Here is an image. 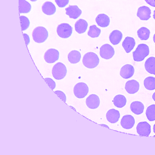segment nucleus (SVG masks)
<instances>
[{"label": "nucleus", "mask_w": 155, "mask_h": 155, "mask_svg": "<svg viewBox=\"0 0 155 155\" xmlns=\"http://www.w3.org/2000/svg\"><path fill=\"white\" fill-rule=\"evenodd\" d=\"M99 59L98 55L93 52L86 53L82 58V63L84 66L89 69L96 67L99 63Z\"/></svg>", "instance_id": "1"}, {"label": "nucleus", "mask_w": 155, "mask_h": 155, "mask_svg": "<svg viewBox=\"0 0 155 155\" xmlns=\"http://www.w3.org/2000/svg\"><path fill=\"white\" fill-rule=\"evenodd\" d=\"M150 53L148 46L144 44L138 45L135 50L133 52V58L135 61L140 62L143 60Z\"/></svg>", "instance_id": "2"}, {"label": "nucleus", "mask_w": 155, "mask_h": 155, "mask_svg": "<svg viewBox=\"0 0 155 155\" xmlns=\"http://www.w3.org/2000/svg\"><path fill=\"white\" fill-rule=\"evenodd\" d=\"M48 32L45 28L42 26H38L34 29L32 33L34 41L36 43H43L48 38Z\"/></svg>", "instance_id": "3"}, {"label": "nucleus", "mask_w": 155, "mask_h": 155, "mask_svg": "<svg viewBox=\"0 0 155 155\" xmlns=\"http://www.w3.org/2000/svg\"><path fill=\"white\" fill-rule=\"evenodd\" d=\"M67 73V69L64 64L58 62L53 66L52 70V74L55 79L60 80L64 78Z\"/></svg>", "instance_id": "4"}, {"label": "nucleus", "mask_w": 155, "mask_h": 155, "mask_svg": "<svg viewBox=\"0 0 155 155\" xmlns=\"http://www.w3.org/2000/svg\"><path fill=\"white\" fill-rule=\"evenodd\" d=\"M73 28L70 25L66 23H62L58 25L57 32L58 36L62 38H68L72 33Z\"/></svg>", "instance_id": "5"}, {"label": "nucleus", "mask_w": 155, "mask_h": 155, "mask_svg": "<svg viewBox=\"0 0 155 155\" xmlns=\"http://www.w3.org/2000/svg\"><path fill=\"white\" fill-rule=\"evenodd\" d=\"M73 91L74 94L76 97L82 99L87 95L89 88L87 85L84 82H79L74 87Z\"/></svg>", "instance_id": "6"}, {"label": "nucleus", "mask_w": 155, "mask_h": 155, "mask_svg": "<svg viewBox=\"0 0 155 155\" xmlns=\"http://www.w3.org/2000/svg\"><path fill=\"white\" fill-rule=\"evenodd\" d=\"M115 54L113 47L108 44L103 45L100 48L99 54L103 59H109L112 58Z\"/></svg>", "instance_id": "7"}, {"label": "nucleus", "mask_w": 155, "mask_h": 155, "mask_svg": "<svg viewBox=\"0 0 155 155\" xmlns=\"http://www.w3.org/2000/svg\"><path fill=\"white\" fill-rule=\"evenodd\" d=\"M59 51L54 48H50L47 50L44 54L45 61L48 64H52L59 59Z\"/></svg>", "instance_id": "8"}, {"label": "nucleus", "mask_w": 155, "mask_h": 155, "mask_svg": "<svg viewBox=\"0 0 155 155\" xmlns=\"http://www.w3.org/2000/svg\"><path fill=\"white\" fill-rule=\"evenodd\" d=\"M151 126L147 122H140L137 126V133L139 135L148 136L151 132Z\"/></svg>", "instance_id": "9"}, {"label": "nucleus", "mask_w": 155, "mask_h": 155, "mask_svg": "<svg viewBox=\"0 0 155 155\" xmlns=\"http://www.w3.org/2000/svg\"><path fill=\"white\" fill-rule=\"evenodd\" d=\"M66 14L69 18L74 19H77L82 14V11L77 5H69L65 8Z\"/></svg>", "instance_id": "10"}, {"label": "nucleus", "mask_w": 155, "mask_h": 155, "mask_svg": "<svg viewBox=\"0 0 155 155\" xmlns=\"http://www.w3.org/2000/svg\"><path fill=\"white\" fill-rule=\"evenodd\" d=\"M100 99L95 94H91L87 97L86 100L87 106L91 109H95L100 105Z\"/></svg>", "instance_id": "11"}, {"label": "nucleus", "mask_w": 155, "mask_h": 155, "mask_svg": "<svg viewBox=\"0 0 155 155\" xmlns=\"http://www.w3.org/2000/svg\"><path fill=\"white\" fill-rule=\"evenodd\" d=\"M151 9L145 6L139 7L137 12V16L141 20H148L151 18Z\"/></svg>", "instance_id": "12"}, {"label": "nucleus", "mask_w": 155, "mask_h": 155, "mask_svg": "<svg viewBox=\"0 0 155 155\" xmlns=\"http://www.w3.org/2000/svg\"><path fill=\"white\" fill-rule=\"evenodd\" d=\"M135 120L130 115H126L123 116L121 120L120 124L125 129H130L135 124Z\"/></svg>", "instance_id": "13"}, {"label": "nucleus", "mask_w": 155, "mask_h": 155, "mask_svg": "<svg viewBox=\"0 0 155 155\" xmlns=\"http://www.w3.org/2000/svg\"><path fill=\"white\" fill-rule=\"evenodd\" d=\"M139 82L136 80H132L126 82L125 88L129 94H134L139 91Z\"/></svg>", "instance_id": "14"}, {"label": "nucleus", "mask_w": 155, "mask_h": 155, "mask_svg": "<svg viewBox=\"0 0 155 155\" xmlns=\"http://www.w3.org/2000/svg\"><path fill=\"white\" fill-rule=\"evenodd\" d=\"M134 69L130 64H126L122 66L120 71V75L124 79L131 78L134 75Z\"/></svg>", "instance_id": "15"}, {"label": "nucleus", "mask_w": 155, "mask_h": 155, "mask_svg": "<svg viewBox=\"0 0 155 155\" xmlns=\"http://www.w3.org/2000/svg\"><path fill=\"white\" fill-rule=\"evenodd\" d=\"M120 116V115L119 111L114 109L109 110L106 115L107 120L111 124H114L117 122L119 120Z\"/></svg>", "instance_id": "16"}, {"label": "nucleus", "mask_w": 155, "mask_h": 155, "mask_svg": "<svg viewBox=\"0 0 155 155\" xmlns=\"http://www.w3.org/2000/svg\"><path fill=\"white\" fill-rule=\"evenodd\" d=\"M97 24L101 27L106 28L110 24V19L107 15L101 13L98 15L95 19Z\"/></svg>", "instance_id": "17"}, {"label": "nucleus", "mask_w": 155, "mask_h": 155, "mask_svg": "<svg viewBox=\"0 0 155 155\" xmlns=\"http://www.w3.org/2000/svg\"><path fill=\"white\" fill-rule=\"evenodd\" d=\"M122 37L123 35L120 31L118 30H114L110 34L109 40L112 45H116L121 42Z\"/></svg>", "instance_id": "18"}, {"label": "nucleus", "mask_w": 155, "mask_h": 155, "mask_svg": "<svg viewBox=\"0 0 155 155\" xmlns=\"http://www.w3.org/2000/svg\"><path fill=\"white\" fill-rule=\"evenodd\" d=\"M135 40L133 38L127 36L122 43V46L126 53H129L134 48L135 45Z\"/></svg>", "instance_id": "19"}, {"label": "nucleus", "mask_w": 155, "mask_h": 155, "mask_svg": "<svg viewBox=\"0 0 155 155\" xmlns=\"http://www.w3.org/2000/svg\"><path fill=\"white\" fill-rule=\"evenodd\" d=\"M42 12L48 15L54 14L56 11V8L54 5L50 1H47L43 4L42 7Z\"/></svg>", "instance_id": "20"}, {"label": "nucleus", "mask_w": 155, "mask_h": 155, "mask_svg": "<svg viewBox=\"0 0 155 155\" xmlns=\"http://www.w3.org/2000/svg\"><path fill=\"white\" fill-rule=\"evenodd\" d=\"M88 26V23L86 20L80 19L75 23V30L78 34L84 33L87 30Z\"/></svg>", "instance_id": "21"}, {"label": "nucleus", "mask_w": 155, "mask_h": 155, "mask_svg": "<svg viewBox=\"0 0 155 155\" xmlns=\"http://www.w3.org/2000/svg\"><path fill=\"white\" fill-rule=\"evenodd\" d=\"M130 109L133 113L136 115H140L143 112L144 106L141 102L133 101L130 104Z\"/></svg>", "instance_id": "22"}, {"label": "nucleus", "mask_w": 155, "mask_h": 155, "mask_svg": "<svg viewBox=\"0 0 155 155\" xmlns=\"http://www.w3.org/2000/svg\"><path fill=\"white\" fill-rule=\"evenodd\" d=\"M145 70L149 73L155 75V58L150 57L147 59L145 64Z\"/></svg>", "instance_id": "23"}, {"label": "nucleus", "mask_w": 155, "mask_h": 155, "mask_svg": "<svg viewBox=\"0 0 155 155\" xmlns=\"http://www.w3.org/2000/svg\"><path fill=\"white\" fill-rule=\"evenodd\" d=\"M81 53L76 50L71 51L68 55V60L72 64L78 63L81 60Z\"/></svg>", "instance_id": "24"}, {"label": "nucleus", "mask_w": 155, "mask_h": 155, "mask_svg": "<svg viewBox=\"0 0 155 155\" xmlns=\"http://www.w3.org/2000/svg\"><path fill=\"white\" fill-rule=\"evenodd\" d=\"M113 102L115 106L117 108H122L125 106L127 104V99L124 96L118 94L114 98Z\"/></svg>", "instance_id": "25"}, {"label": "nucleus", "mask_w": 155, "mask_h": 155, "mask_svg": "<svg viewBox=\"0 0 155 155\" xmlns=\"http://www.w3.org/2000/svg\"><path fill=\"white\" fill-rule=\"evenodd\" d=\"M19 4L20 13H28L31 11V5L26 0H19Z\"/></svg>", "instance_id": "26"}, {"label": "nucleus", "mask_w": 155, "mask_h": 155, "mask_svg": "<svg viewBox=\"0 0 155 155\" xmlns=\"http://www.w3.org/2000/svg\"><path fill=\"white\" fill-rule=\"evenodd\" d=\"M150 35V30L147 28L142 27L137 31L138 37L142 41H146L148 39Z\"/></svg>", "instance_id": "27"}, {"label": "nucleus", "mask_w": 155, "mask_h": 155, "mask_svg": "<svg viewBox=\"0 0 155 155\" xmlns=\"http://www.w3.org/2000/svg\"><path fill=\"white\" fill-rule=\"evenodd\" d=\"M144 85L145 88L149 91L155 90V78L149 76L144 80Z\"/></svg>", "instance_id": "28"}, {"label": "nucleus", "mask_w": 155, "mask_h": 155, "mask_svg": "<svg viewBox=\"0 0 155 155\" xmlns=\"http://www.w3.org/2000/svg\"><path fill=\"white\" fill-rule=\"evenodd\" d=\"M101 32V29L97 27L95 25H93L90 27L88 32V35L92 38H94L99 37Z\"/></svg>", "instance_id": "29"}, {"label": "nucleus", "mask_w": 155, "mask_h": 155, "mask_svg": "<svg viewBox=\"0 0 155 155\" xmlns=\"http://www.w3.org/2000/svg\"><path fill=\"white\" fill-rule=\"evenodd\" d=\"M146 115L149 121L151 122L155 120V105H151L148 107Z\"/></svg>", "instance_id": "30"}, {"label": "nucleus", "mask_w": 155, "mask_h": 155, "mask_svg": "<svg viewBox=\"0 0 155 155\" xmlns=\"http://www.w3.org/2000/svg\"><path fill=\"white\" fill-rule=\"evenodd\" d=\"M20 20L21 21L22 30L25 31L30 26V21L27 17H25V16H21Z\"/></svg>", "instance_id": "31"}, {"label": "nucleus", "mask_w": 155, "mask_h": 155, "mask_svg": "<svg viewBox=\"0 0 155 155\" xmlns=\"http://www.w3.org/2000/svg\"><path fill=\"white\" fill-rule=\"evenodd\" d=\"M70 0H54L56 3L60 8H63L67 5Z\"/></svg>", "instance_id": "32"}, {"label": "nucleus", "mask_w": 155, "mask_h": 155, "mask_svg": "<svg viewBox=\"0 0 155 155\" xmlns=\"http://www.w3.org/2000/svg\"><path fill=\"white\" fill-rule=\"evenodd\" d=\"M46 82L48 84V86L52 89H54L56 87V83L52 79L50 78H45Z\"/></svg>", "instance_id": "33"}, {"label": "nucleus", "mask_w": 155, "mask_h": 155, "mask_svg": "<svg viewBox=\"0 0 155 155\" xmlns=\"http://www.w3.org/2000/svg\"><path fill=\"white\" fill-rule=\"evenodd\" d=\"M56 94L58 95V96L59 98H61L62 100L64 101H66V97L65 93H63L62 91H56L55 92Z\"/></svg>", "instance_id": "34"}, {"label": "nucleus", "mask_w": 155, "mask_h": 155, "mask_svg": "<svg viewBox=\"0 0 155 155\" xmlns=\"http://www.w3.org/2000/svg\"><path fill=\"white\" fill-rule=\"evenodd\" d=\"M24 37L27 45L29 44L30 42V38L28 34H24Z\"/></svg>", "instance_id": "35"}, {"label": "nucleus", "mask_w": 155, "mask_h": 155, "mask_svg": "<svg viewBox=\"0 0 155 155\" xmlns=\"http://www.w3.org/2000/svg\"><path fill=\"white\" fill-rule=\"evenodd\" d=\"M145 1L150 6L155 7V0H145Z\"/></svg>", "instance_id": "36"}, {"label": "nucleus", "mask_w": 155, "mask_h": 155, "mask_svg": "<svg viewBox=\"0 0 155 155\" xmlns=\"http://www.w3.org/2000/svg\"><path fill=\"white\" fill-rule=\"evenodd\" d=\"M152 98L153 100L155 101V92L153 93L152 95Z\"/></svg>", "instance_id": "37"}, {"label": "nucleus", "mask_w": 155, "mask_h": 155, "mask_svg": "<svg viewBox=\"0 0 155 155\" xmlns=\"http://www.w3.org/2000/svg\"><path fill=\"white\" fill-rule=\"evenodd\" d=\"M153 18H154V19L155 20V10L153 12Z\"/></svg>", "instance_id": "38"}, {"label": "nucleus", "mask_w": 155, "mask_h": 155, "mask_svg": "<svg viewBox=\"0 0 155 155\" xmlns=\"http://www.w3.org/2000/svg\"><path fill=\"white\" fill-rule=\"evenodd\" d=\"M153 42H154V43H155V34L153 36Z\"/></svg>", "instance_id": "39"}, {"label": "nucleus", "mask_w": 155, "mask_h": 155, "mask_svg": "<svg viewBox=\"0 0 155 155\" xmlns=\"http://www.w3.org/2000/svg\"><path fill=\"white\" fill-rule=\"evenodd\" d=\"M153 131L154 133L155 134V124H154V125L153 127Z\"/></svg>", "instance_id": "40"}, {"label": "nucleus", "mask_w": 155, "mask_h": 155, "mask_svg": "<svg viewBox=\"0 0 155 155\" xmlns=\"http://www.w3.org/2000/svg\"><path fill=\"white\" fill-rule=\"evenodd\" d=\"M30 1H32V2H35V1H37V0H30Z\"/></svg>", "instance_id": "41"}]
</instances>
